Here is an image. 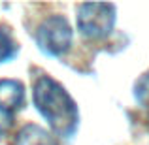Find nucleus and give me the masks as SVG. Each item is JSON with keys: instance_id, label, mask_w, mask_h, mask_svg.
Returning a JSON list of instances; mask_svg holds the SVG:
<instances>
[{"instance_id": "obj_7", "label": "nucleus", "mask_w": 149, "mask_h": 145, "mask_svg": "<svg viewBox=\"0 0 149 145\" xmlns=\"http://www.w3.org/2000/svg\"><path fill=\"white\" fill-rule=\"evenodd\" d=\"M134 96L142 108L149 109V74H143L138 81H136L134 87Z\"/></svg>"}, {"instance_id": "obj_2", "label": "nucleus", "mask_w": 149, "mask_h": 145, "mask_svg": "<svg viewBox=\"0 0 149 145\" xmlns=\"http://www.w3.org/2000/svg\"><path fill=\"white\" fill-rule=\"evenodd\" d=\"M36 45L47 57H62L70 47L74 40V30L70 26L68 19L62 15H51L44 19L36 28Z\"/></svg>"}, {"instance_id": "obj_1", "label": "nucleus", "mask_w": 149, "mask_h": 145, "mask_svg": "<svg viewBox=\"0 0 149 145\" xmlns=\"http://www.w3.org/2000/svg\"><path fill=\"white\" fill-rule=\"evenodd\" d=\"M32 102L49 128L61 138H72L79 124V109L70 92L49 76H40L32 87Z\"/></svg>"}, {"instance_id": "obj_5", "label": "nucleus", "mask_w": 149, "mask_h": 145, "mask_svg": "<svg viewBox=\"0 0 149 145\" xmlns=\"http://www.w3.org/2000/svg\"><path fill=\"white\" fill-rule=\"evenodd\" d=\"M11 145H58V139L40 124H25L15 134Z\"/></svg>"}, {"instance_id": "obj_6", "label": "nucleus", "mask_w": 149, "mask_h": 145, "mask_svg": "<svg viewBox=\"0 0 149 145\" xmlns=\"http://www.w3.org/2000/svg\"><path fill=\"white\" fill-rule=\"evenodd\" d=\"M17 53H19V44L15 42L13 34L6 26H0V62L13 60Z\"/></svg>"}, {"instance_id": "obj_3", "label": "nucleus", "mask_w": 149, "mask_h": 145, "mask_svg": "<svg viewBox=\"0 0 149 145\" xmlns=\"http://www.w3.org/2000/svg\"><path fill=\"white\" fill-rule=\"evenodd\" d=\"M117 11L113 4L89 2L77 8V30L89 40H102L115 26Z\"/></svg>"}, {"instance_id": "obj_4", "label": "nucleus", "mask_w": 149, "mask_h": 145, "mask_svg": "<svg viewBox=\"0 0 149 145\" xmlns=\"http://www.w3.org/2000/svg\"><path fill=\"white\" fill-rule=\"evenodd\" d=\"M25 105V87L17 79H0V139L15 124V115Z\"/></svg>"}]
</instances>
